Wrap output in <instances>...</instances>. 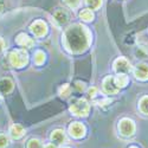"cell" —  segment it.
<instances>
[{"label": "cell", "instance_id": "cell-1", "mask_svg": "<svg viewBox=\"0 0 148 148\" xmlns=\"http://www.w3.org/2000/svg\"><path fill=\"white\" fill-rule=\"evenodd\" d=\"M66 49L72 53H81L90 44V33L85 26L72 25L64 33Z\"/></svg>", "mask_w": 148, "mask_h": 148}, {"label": "cell", "instance_id": "cell-2", "mask_svg": "<svg viewBox=\"0 0 148 148\" xmlns=\"http://www.w3.org/2000/svg\"><path fill=\"white\" fill-rule=\"evenodd\" d=\"M89 103L84 100V98H77V100H73L71 102L70 106V113L75 116H87L89 113Z\"/></svg>", "mask_w": 148, "mask_h": 148}, {"label": "cell", "instance_id": "cell-3", "mask_svg": "<svg viewBox=\"0 0 148 148\" xmlns=\"http://www.w3.org/2000/svg\"><path fill=\"white\" fill-rule=\"evenodd\" d=\"M29 62V55L25 50L23 49H18V50H13L10 53V63L14 68H23Z\"/></svg>", "mask_w": 148, "mask_h": 148}, {"label": "cell", "instance_id": "cell-4", "mask_svg": "<svg viewBox=\"0 0 148 148\" xmlns=\"http://www.w3.org/2000/svg\"><path fill=\"white\" fill-rule=\"evenodd\" d=\"M119 134L121 135L122 138H130L134 135L135 133V125H134V121L132 119L128 117H123L120 120L119 122Z\"/></svg>", "mask_w": 148, "mask_h": 148}, {"label": "cell", "instance_id": "cell-5", "mask_svg": "<svg viewBox=\"0 0 148 148\" xmlns=\"http://www.w3.org/2000/svg\"><path fill=\"white\" fill-rule=\"evenodd\" d=\"M102 88H103V91L109 95H115L120 90V88L115 84V77H112V76H107L103 79Z\"/></svg>", "mask_w": 148, "mask_h": 148}, {"label": "cell", "instance_id": "cell-6", "mask_svg": "<svg viewBox=\"0 0 148 148\" xmlns=\"http://www.w3.org/2000/svg\"><path fill=\"white\" fill-rule=\"evenodd\" d=\"M85 127L79 122H73L69 126V134L73 139H82L85 135Z\"/></svg>", "mask_w": 148, "mask_h": 148}, {"label": "cell", "instance_id": "cell-7", "mask_svg": "<svg viewBox=\"0 0 148 148\" xmlns=\"http://www.w3.org/2000/svg\"><path fill=\"white\" fill-rule=\"evenodd\" d=\"M114 70L117 73H128L132 70V66L126 58L120 57L114 62Z\"/></svg>", "mask_w": 148, "mask_h": 148}, {"label": "cell", "instance_id": "cell-8", "mask_svg": "<svg viewBox=\"0 0 148 148\" xmlns=\"http://www.w3.org/2000/svg\"><path fill=\"white\" fill-rule=\"evenodd\" d=\"M134 76L140 81H147L148 79V64L146 63H139L134 68Z\"/></svg>", "mask_w": 148, "mask_h": 148}, {"label": "cell", "instance_id": "cell-9", "mask_svg": "<svg viewBox=\"0 0 148 148\" xmlns=\"http://www.w3.org/2000/svg\"><path fill=\"white\" fill-rule=\"evenodd\" d=\"M30 30L36 37H43L47 31L46 24L44 21H42V20H36L30 26Z\"/></svg>", "mask_w": 148, "mask_h": 148}, {"label": "cell", "instance_id": "cell-10", "mask_svg": "<svg viewBox=\"0 0 148 148\" xmlns=\"http://www.w3.org/2000/svg\"><path fill=\"white\" fill-rule=\"evenodd\" d=\"M50 140L52 143L57 145V146H62L66 142V135L64 133V130L62 129H56L51 133L50 135Z\"/></svg>", "mask_w": 148, "mask_h": 148}, {"label": "cell", "instance_id": "cell-11", "mask_svg": "<svg viewBox=\"0 0 148 148\" xmlns=\"http://www.w3.org/2000/svg\"><path fill=\"white\" fill-rule=\"evenodd\" d=\"M25 135V129H24L20 125H12L10 127V136L14 140L21 139Z\"/></svg>", "mask_w": 148, "mask_h": 148}, {"label": "cell", "instance_id": "cell-12", "mask_svg": "<svg viewBox=\"0 0 148 148\" xmlns=\"http://www.w3.org/2000/svg\"><path fill=\"white\" fill-rule=\"evenodd\" d=\"M16 40H17V44L23 46V47H32L34 45V40L32 38H30V37L27 34H25V33L18 34Z\"/></svg>", "mask_w": 148, "mask_h": 148}, {"label": "cell", "instance_id": "cell-13", "mask_svg": "<svg viewBox=\"0 0 148 148\" xmlns=\"http://www.w3.org/2000/svg\"><path fill=\"white\" fill-rule=\"evenodd\" d=\"M53 18H55L56 23L58 24V25H60V26L65 25V24L68 23V20H69V16H68V13H66L65 11H63V10H58V11H56V12H55V14H53Z\"/></svg>", "mask_w": 148, "mask_h": 148}, {"label": "cell", "instance_id": "cell-14", "mask_svg": "<svg viewBox=\"0 0 148 148\" xmlns=\"http://www.w3.org/2000/svg\"><path fill=\"white\" fill-rule=\"evenodd\" d=\"M13 89V82L10 78H3L0 79V92L3 94H8Z\"/></svg>", "mask_w": 148, "mask_h": 148}, {"label": "cell", "instance_id": "cell-15", "mask_svg": "<svg viewBox=\"0 0 148 148\" xmlns=\"http://www.w3.org/2000/svg\"><path fill=\"white\" fill-rule=\"evenodd\" d=\"M128 76L127 73H119V75L115 77V84L117 85L119 88H123L126 87V85L128 84Z\"/></svg>", "mask_w": 148, "mask_h": 148}, {"label": "cell", "instance_id": "cell-16", "mask_svg": "<svg viewBox=\"0 0 148 148\" xmlns=\"http://www.w3.org/2000/svg\"><path fill=\"white\" fill-rule=\"evenodd\" d=\"M139 110L142 115L148 116V96H143L139 102Z\"/></svg>", "mask_w": 148, "mask_h": 148}, {"label": "cell", "instance_id": "cell-17", "mask_svg": "<svg viewBox=\"0 0 148 148\" xmlns=\"http://www.w3.org/2000/svg\"><path fill=\"white\" fill-rule=\"evenodd\" d=\"M44 60H45V53L40 50L38 51H36L34 52V56H33V62L37 64V65H40L44 63Z\"/></svg>", "mask_w": 148, "mask_h": 148}, {"label": "cell", "instance_id": "cell-18", "mask_svg": "<svg viewBox=\"0 0 148 148\" xmlns=\"http://www.w3.org/2000/svg\"><path fill=\"white\" fill-rule=\"evenodd\" d=\"M26 148H43L42 141L37 138H31L27 142H26Z\"/></svg>", "mask_w": 148, "mask_h": 148}, {"label": "cell", "instance_id": "cell-19", "mask_svg": "<svg viewBox=\"0 0 148 148\" xmlns=\"http://www.w3.org/2000/svg\"><path fill=\"white\" fill-rule=\"evenodd\" d=\"M79 17H81V19H83L85 21H90V20H92L94 14H92V12L90 10H83L79 13Z\"/></svg>", "mask_w": 148, "mask_h": 148}, {"label": "cell", "instance_id": "cell-20", "mask_svg": "<svg viewBox=\"0 0 148 148\" xmlns=\"http://www.w3.org/2000/svg\"><path fill=\"white\" fill-rule=\"evenodd\" d=\"M87 5L91 8V10H97L100 8L102 5V0H85Z\"/></svg>", "mask_w": 148, "mask_h": 148}, {"label": "cell", "instance_id": "cell-21", "mask_svg": "<svg viewBox=\"0 0 148 148\" xmlns=\"http://www.w3.org/2000/svg\"><path fill=\"white\" fill-rule=\"evenodd\" d=\"M10 146V139L6 134L0 133V148H7Z\"/></svg>", "mask_w": 148, "mask_h": 148}, {"label": "cell", "instance_id": "cell-22", "mask_svg": "<svg viewBox=\"0 0 148 148\" xmlns=\"http://www.w3.org/2000/svg\"><path fill=\"white\" fill-rule=\"evenodd\" d=\"M70 91H71V87L69 84H64V85H62L60 89H59V95L63 96V97H66L70 95Z\"/></svg>", "mask_w": 148, "mask_h": 148}, {"label": "cell", "instance_id": "cell-23", "mask_svg": "<svg viewBox=\"0 0 148 148\" xmlns=\"http://www.w3.org/2000/svg\"><path fill=\"white\" fill-rule=\"evenodd\" d=\"M64 1H65V4H66L68 6H70L71 8H76V7L79 5L81 0H64Z\"/></svg>", "mask_w": 148, "mask_h": 148}, {"label": "cell", "instance_id": "cell-24", "mask_svg": "<svg viewBox=\"0 0 148 148\" xmlns=\"http://www.w3.org/2000/svg\"><path fill=\"white\" fill-rule=\"evenodd\" d=\"M110 102H112V100H110V98H103V100L97 101L96 103H97L98 106H107V104H110Z\"/></svg>", "mask_w": 148, "mask_h": 148}, {"label": "cell", "instance_id": "cell-25", "mask_svg": "<svg viewBox=\"0 0 148 148\" xmlns=\"http://www.w3.org/2000/svg\"><path fill=\"white\" fill-rule=\"evenodd\" d=\"M98 94V91H97V89L95 88V87H91V88H89V90H88V95L90 96V97H95L96 95Z\"/></svg>", "mask_w": 148, "mask_h": 148}, {"label": "cell", "instance_id": "cell-26", "mask_svg": "<svg viewBox=\"0 0 148 148\" xmlns=\"http://www.w3.org/2000/svg\"><path fill=\"white\" fill-rule=\"evenodd\" d=\"M43 148H58V146H57V145H55V143H52V142H49V143L44 145V146H43Z\"/></svg>", "mask_w": 148, "mask_h": 148}, {"label": "cell", "instance_id": "cell-27", "mask_svg": "<svg viewBox=\"0 0 148 148\" xmlns=\"http://www.w3.org/2000/svg\"><path fill=\"white\" fill-rule=\"evenodd\" d=\"M76 85H77L78 90H83L84 89V83H82V82H76Z\"/></svg>", "mask_w": 148, "mask_h": 148}, {"label": "cell", "instance_id": "cell-28", "mask_svg": "<svg viewBox=\"0 0 148 148\" xmlns=\"http://www.w3.org/2000/svg\"><path fill=\"white\" fill-rule=\"evenodd\" d=\"M3 49H4V40L0 38V51H3Z\"/></svg>", "mask_w": 148, "mask_h": 148}, {"label": "cell", "instance_id": "cell-29", "mask_svg": "<svg viewBox=\"0 0 148 148\" xmlns=\"http://www.w3.org/2000/svg\"><path fill=\"white\" fill-rule=\"evenodd\" d=\"M128 148H139L138 146H135V145H132V146H129Z\"/></svg>", "mask_w": 148, "mask_h": 148}, {"label": "cell", "instance_id": "cell-30", "mask_svg": "<svg viewBox=\"0 0 148 148\" xmlns=\"http://www.w3.org/2000/svg\"><path fill=\"white\" fill-rule=\"evenodd\" d=\"M3 7H4V6H3V4H1V3H0V12H1V10H3Z\"/></svg>", "mask_w": 148, "mask_h": 148}, {"label": "cell", "instance_id": "cell-31", "mask_svg": "<svg viewBox=\"0 0 148 148\" xmlns=\"http://www.w3.org/2000/svg\"><path fill=\"white\" fill-rule=\"evenodd\" d=\"M63 148H70V147H63Z\"/></svg>", "mask_w": 148, "mask_h": 148}]
</instances>
